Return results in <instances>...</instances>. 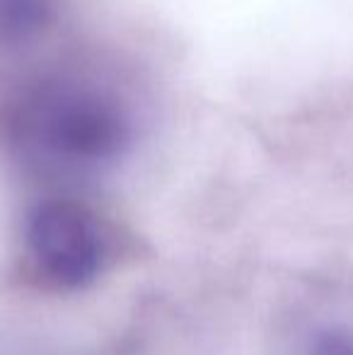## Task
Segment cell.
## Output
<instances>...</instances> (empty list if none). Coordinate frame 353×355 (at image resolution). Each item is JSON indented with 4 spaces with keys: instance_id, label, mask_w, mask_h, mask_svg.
Here are the masks:
<instances>
[{
    "instance_id": "277c9868",
    "label": "cell",
    "mask_w": 353,
    "mask_h": 355,
    "mask_svg": "<svg viewBox=\"0 0 353 355\" xmlns=\"http://www.w3.org/2000/svg\"><path fill=\"white\" fill-rule=\"evenodd\" d=\"M312 355H353V338L346 334L329 331L317 338Z\"/></svg>"
},
{
    "instance_id": "7a4b0ae2",
    "label": "cell",
    "mask_w": 353,
    "mask_h": 355,
    "mask_svg": "<svg viewBox=\"0 0 353 355\" xmlns=\"http://www.w3.org/2000/svg\"><path fill=\"white\" fill-rule=\"evenodd\" d=\"M24 259L49 288L92 283L114 257V234L92 208L76 198H46L24 220Z\"/></svg>"
},
{
    "instance_id": "6da1fadb",
    "label": "cell",
    "mask_w": 353,
    "mask_h": 355,
    "mask_svg": "<svg viewBox=\"0 0 353 355\" xmlns=\"http://www.w3.org/2000/svg\"><path fill=\"white\" fill-rule=\"evenodd\" d=\"M12 153L44 179L83 182L131 150L136 114L121 89L92 75H49L24 87L8 114Z\"/></svg>"
},
{
    "instance_id": "3957f363",
    "label": "cell",
    "mask_w": 353,
    "mask_h": 355,
    "mask_svg": "<svg viewBox=\"0 0 353 355\" xmlns=\"http://www.w3.org/2000/svg\"><path fill=\"white\" fill-rule=\"evenodd\" d=\"M61 0H0V46L17 49L37 42L56 24Z\"/></svg>"
}]
</instances>
